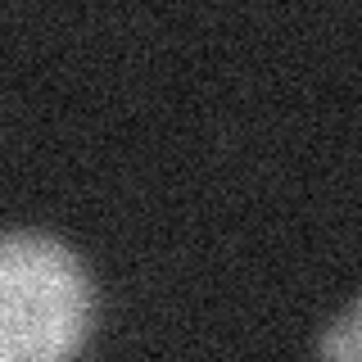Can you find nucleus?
I'll use <instances>...</instances> for the list:
<instances>
[{"mask_svg":"<svg viewBox=\"0 0 362 362\" xmlns=\"http://www.w3.org/2000/svg\"><path fill=\"white\" fill-rule=\"evenodd\" d=\"M95 322V286L50 231H0V362L82 354Z\"/></svg>","mask_w":362,"mask_h":362,"instance_id":"1","label":"nucleus"}]
</instances>
